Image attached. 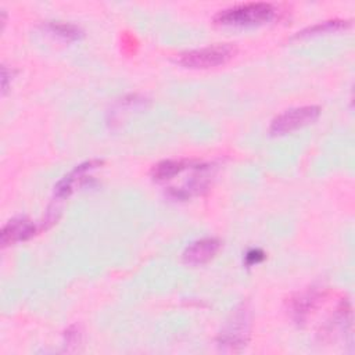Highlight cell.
I'll return each mask as SVG.
<instances>
[{
    "label": "cell",
    "mask_w": 355,
    "mask_h": 355,
    "mask_svg": "<svg viewBox=\"0 0 355 355\" xmlns=\"http://www.w3.org/2000/svg\"><path fill=\"white\" fill-rule=\"evenodd\" d=\"M248 313L245 308L237 309L232 319L227 322L225 329L219 333L218 344L222 348H227L230 351H240L243 349L250 337V322Z\"/></svg>",
    "instance_id": "obj_4"
},
{
    "label": "cell",
    "mask_w": 355,
    "mask_h": 355,
    "mask_svg": "<svg viewBox=\"0 0 355 355\" xmlns=\"http://www.w3.org/2000/svg\"><path fill=\"white\" fill-rule=\"evenodd\" d=\"M12 79V71L11 69H7V67L6 65H3V68H1V92H3V94L6 93V90H7V87H8V82Z\"/></svg>",
    "instance_id": "obj_13"
},
{
    "label": "cell",
    "mask_w": 355,
    "mask_h": 355,
    "mask_svg": "<svg viewBox=\"0 0 355 355\" xmlns=\"http://www.w3.org/2000/svg\"><path fill=\"white\" fill-rule=\"evenodd\" d=\"M42 229H44L43 225H37L36 222L28 218H14L3 226L0 243L3 247H7L21 241H26L32 239L36 233H39Z\"/></svg>",
    "instance_id": "obj_7"
},
{
    "label": "cell",
    "mask_w": 355,
    "mask_h": 355,
    "mask_svg": "<svg viewBox=\"0 0 355 355\" xmlns=\"http://www.w3.org/2000/svg\"><path fill=\"white\" fill-rule=\"evenodd\" d=\"M44 28L46 31H49L50 33L64 39V40H68V42H73V40H78L83 36V31L72 24V22H65V21H47L44 24Z\"/></svg>",
    "instance_id": "obj_11"
},
{
    "label": "cell",
    "mask_w": 355,
    "mask_h": 355,
    "mask_svg": "<svg viewBox=\"0 0 355 355\" xmlns=\"http://www.w3.org/2000/svg\"><path fill=\"white\" fill-rule=\"evenodd\" d=\"M275 14L270 3H241L219 10L214 15V22L223 26H252L270 21Z\"/></svg>",
    "instance_id": "obj_1"
},
{
    "label": "cell",
    "mask_w": 355,
    "mask_h": 355,
    "mask_svg": "<svg viewBox=\"0 0 355 355\" xmlns=\"http://www.w3.org/2000/svg\"><path fill=\"white\" fill-rule=\"evenodd\" d=\"M349 26H351V21H348V19H327V21H322V22L313 24L311 26H306V28L298 31L293 37L304 39V37H309V36H315V35H320V33L343 31Z\"/></svg>",
    "instance_id": "obj_10"
},
{
    "label": "cell",
    "mask_w": 355,
    "mask_h": 355,
    "mask_svg": "<svg viewBox=\"0 0 355 355\" xmlns=\"http://www.w3.org/2000/svg\"><path fill=\"white\" fill-rule=\"evenodd\" d=\"M101 165V159H89L76 165L54 186V201H62L68 198L79 186H82L90 178V172H93Z\"/></svg>",
    "instance_id": "obj_5"
},
{
    "label": "cell",
    "mask_w": 355,
    "mask_h": 355,
    "mask_svg": "<svg viewBox=\"0 0 355 355\" xmlns=\"http://www.w3.org/2000/svg\"><path fill=\"white\" fill-rule=\"evenodd\" d=\"M319 105H301L286 110L272 119L269 125V133L273 136L291 133L309 123H313L319 118Z\"/></svg>",
    "instance_id": "obj_3"
},
{
    "label": "cell",
    "mask_w": 355,
    "mask_h": 355,
    "mask_svg": "<svg viewBox=\"0 0 355 355\" xmlns=\"http://www.w3.org/2000/svg\"><path fill=\"white\" fill-rule=\"evenodd\" d=\"M320 294L316 290H308L304 293H298L295 297L290 300V312L294 320L304 322L309 312L316 306Z\"/></svg>",
    "instance_id": "obj_8"
},
{
    "label": "cell",
    "mask_w": 355,
    "mask_h": 355,
    "mask_svg": "<svg viewBox=\"0 0 355 355\" xmlns=\"http://www.w3.org/2000/svg\"><path fill=\"white\" fill-rule=\"evenodd\" d=\"M263 259H265V252L258 250V248H252V250H250L245 254V263L250 265V266L251 265H257V263H259Z\"/></svg>",
    "instance_id": "obj_12"
},
{
    "label": "cell",
    "mask_w": 355,
    "mask_h": 355,
    "mask_svg": "<svg viewBox=\"0 0 355 355\" xmlns=\"http://www.w3.org/2000/svg\"><path fill=\"white\" fill-rule=\"evenodd\" d=\"M193 166V162L189 159H164L153 166L151 178L154 182L158 183L166 182Z\"/></svg>",
    "instance_id": "obj_9"
},
{
    "label": "cell",
    "mask_w": 355,
    "mask_h": 355,
    "mask_svg": "<svg viewBox=\"0 0 355 355\" xmlns=\"http://www.w3.org/2000/svg\"><path fill=\"white\" fill-rule=\"evenodd\" d=\"M222 248V241L216 237H202L190 243L183 254L182 261L186 265L198 266L209 262L212 258L216 257L219 250Z\"/></svg>",
    "instance_id": "obj_6"
},
{
    "label": "cell",
    "mask_w": 355,
    "mask_h": 355,
    "mask_svg": "<svg viewBox=\"0 0 355 355\" xmlns=\"http://www.w3.org/2000/svg\"><path fill=\"white\" fill-rule=\"evenodd\" d=\"M237 53L233 43H216L201 49L187 50L178 55L176 61L190 69H209L230 61Z\"/></svg>",
    "instance_id": "obj_2"
}]
</instances>
